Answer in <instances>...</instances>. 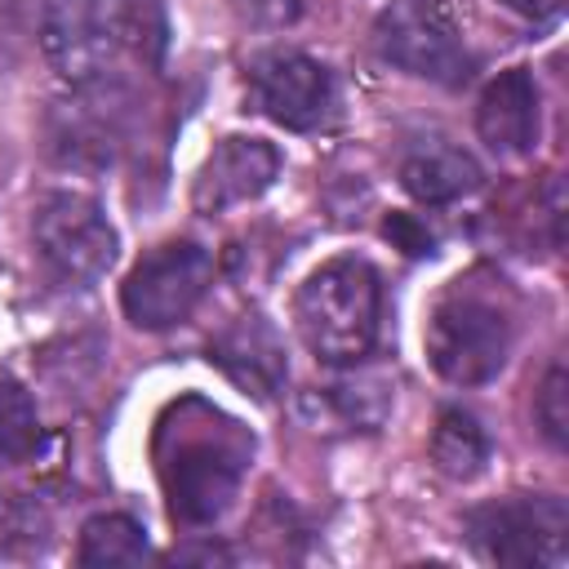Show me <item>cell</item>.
<instances>
[{"label": "cell", "mask_w": 569, "mask_h": 569, "mask_svg": "<svg viewBox=\"0 0 569 569\" xmlns=\"http://www.w3.org/2000/svg\"><path fill=\"white\" fill-rule=\"evenodd\" d=\"M427 4H431V0H427Z\"/></svg>", "instance_id": "44dd1931"}, {"label": "cell", "mask_w": 569, "mask_h": 569, "mask_svg": "<svg viewBox=\"0 0 569 569\" xmlns=\"http://www.w3.org/2000/svg\"><path fill=\"white\" fill-rule=\"evenodd\" d=\"M280 173V151L267 138H249V133H227L209 160L200 164V178L191 187V204L200 213H222L236 204L258 200Z\"/></svg>", "instance_id": "30bf717a"}, {"label": "cell", "mask_w": 569, "mask_h": 569, "mask_svg": "<svg viewBox=\"0 0 569 569\" xmlns=\"http://www.w3.org/2000/svg\"><path fill=\"white\" fill-rule=\"evenodd\" d=\"M542 129V98L529 67L498 71L476 98V133L493 156H529Z\"/></svg>", "instance_id": "8fae6325"}, {"label": "cell", "mask_w": 569, "mask_h": 569, "mask_svg": "<svg viewBox=\"0 0 569 569\" xmlns=\"http://www.w3.org/2000/svg\"><path fill=\"white\" fill-rule=\"evenodd\" d=\"M498 4L511 9V13L525 18V22H556L560 9H565V0H498Z\"/></svg>", "instance_id": "d6986e66"}, {"label": "cell", "mask_w": 569, "mask_h": 569, "mask_svg": "<svg viewBox=\"0 0 569 569\" xmlns=\"http://www.w3.org/2000/svg\"><path fill=\"white\" fill-rule=\"evenodd\" d=\"M169 44L160 0H44L40 49L71 84H102L124 53L160 67Z\"/></svg>", "instance_id": "6da1fadb"}, {"label": "cell", "mask_w": 569, "mask_h": 569, "mask_svg": "<svg viewBox=\"0 0 569 569\" xmlns=\"http://www.w3.org/2000/svg\"><path fill=\"white\" fill-rule=\"evenodd\" d=\"M293 325L320 365H360L382 329L378 271L351 253L320 262L293 298Z\"/></svg>", "instance_id": "3957f363"}, {"label": "cell", "mask_w": 569, "mask_h": 569, "mask_svg": "<svg viewBox=\"0 0 569 569\" xmlns=\"http://www.w3.org/2000/svg\"><path fill=\"white\" fill-rule=\"evenodd\" d=\"M209 365H218L240 391L258 400H276L289 382V360L284 342L271 320L262 316H240L231 320L213 342H209Z\"/></svg>", "instance_id": "7c38bea8"}, {"label": "cell", "mask_w": 569, "mask_h": 569, "mask_svg": "<svg viewBox=\"0 0 569 569\" xmlns=\"http://www.w3.org/2000/svg\"><path fill=\"white\" fill-rule=\"evenodd\" d=\"M44 445L36 400L22 391V382L0 378V462H27Z\"/></svg>", "instance_id": "2e32d148"}, {"label": "cell", "mask_w": 569, "mask_h": 569, "mask_svg": "<svg viewBox=\"0 0 569 569\" xmlns=\"http://www.w3.org/2000/svg\"><path fill=\"white\" fill-rule=\"evenodd\" d=\"M200 431H191V422H182L178 413V427H160V485H164V498H169V516L178 525H213L240 480H244V462L253 453V436L204 405V422H196Z\"/></svg>", "instance_id": "7a4b0ae2"}, {"label": "cell", "mask_w": 569, "mask_h": 569, "mask_svg": "<svg viewBox=\"0 0 569 569\" xmlns=\"http://www.w3.org/2000/svg\"><path fill=\"white\" fill-rule=\"evenodd\" d=\"M76 560L84 569H98V565H142V560H151V542H147V529L133 516L102 511V516L84 520Z\"/></svg>", "instance_id": "9a60e30c"}, {"label": "cell", "mask_w": 569, "mask_h": 569, "mask_svg": "<svg viewBox=\"0 0 569 569\" xmlns=\"http://www.w3.org/2000/svg\"><path fill=\"white\" fill-rule=\"evenodd\" d=\"M173 565H191V560H204V565H213V560H231V551L222 547V542H213V538H204V542H191V547H173V556H169Z\"/></svg>", "instance_id": "ffe728a7"}, {"label": "cell", "mask_w": 569, "mask_h": 569, "mask_svg": "<svg viewBox=\"0 0 569 569\" xmlns=\"http://www.w3.org/2000/svg\"><path fill=\"white\" fill-rule=\"evenodd\" d=\"M209 284H213V253L196 240H164L133 262V271L120 284V307L129 325L160 333L182 325L200 307Z\"/></svg>", "instance_id": "52a82bcc"}, {"label": "cell", "mask_w": 569, "mask_h": 569, "mask_svg": "<svg viewBox=\"0 0 569 569\" xmlns=\"http://www.w3.org/2000/svg\"><path fill=\"white\" fill-rule=\"evenodd\" d=\"M36 258L62 289L98 284L116 262V227L107 222L102 204L84 191H49L36 200L31 213Z\"/></svg>", "instance_id": "8992f818"}, {"label": "cell", "mask_w": 569, "mask_h": 569, "mask_svg": "<svg viewBox=\"0 0 569 569\" xmlns=\"http://www.w3.org/2000/svg\"><path fill=\"white\" fill-rule=\"evenodd\" d=\"M338 107L333 71L302 49H267L249 62V111L276 120L280 129L311 133L329 124Z\"/></svg>", "instance_id": "9c48e42d"}, {"label": "cell", "mask_w": 569, "mask_h": 569, "mask_svg": "<svg viewBox=\"0 0 569 569\" xmlns=\"http://www.w3.org/2000/svg\"><path fill=\"white\" fill-rule=\"evenodd\" d=\"M462 533L485 565L560 569L569 556V507L556 493H516L471 507Z\"/></svg>", "instance_id": "5b68a950"}, {"label": "cell", "mask_w": 569, "mask_h": 569, "mask_svg": "<svg viewBox=\"0 0 569 569\" xmlns=\"http://www.w3.org/2000/svg\"><path fill=\"white\" fill-rule=\"evenodd\" d=\"M533 422H538V431L547 436L551 449H565V440H569V382H565L560 360L547 369V378L533 396Z\"/></svg>", "instance_id": "e0dca14e"}, {"label": "cell", "mask_w": 569, "mask_h": 569, "mask_svg": "<svg viewBox=\"0 0 569 569\" xmlns=\"http://www.w3.org/2000/svg\"><path fill=\"white\" fill-rule=\"evenodd\" d=\"M382 236H387L396 249H405L409 258H427V253H436V236H431L427 222L413 218V213H387Z\"/></svg>", "instance_id": "ac0fdd59"}, {"label": "cell", "mask_w": 569, "mask_h": 569, "mask_svg": "<svg viewBox=\"0 0 569 569\" xmlns=\"http://www.w3.org/2000/svg\"><path fill=\"white\" fill-rule=\"evenodd\" d=\"M373 49L382 62L400 67L405 76H418V80H431L445 89L467 84L471 67H476L458 27L427 0H400V4L382 9L373 22Z\"/></svg>", "instance_id": "ba28073f"}, {"label": "cell", "mask_w": 569, "mask_h": 569, "mask_svg": "<svg viewBox=\"0 0 569 569\" xmlns=\"http://www.w3.org/2000/svg\"><path fill=\"white\" fill-rule=\"evenodd\" d=\"M511 356V316L493 293L453 284L427 320V360L453 387H480Z\"/></svg>", "instance_id": "277c9868"}, {"label": "cell", "mask_w": 569, "mask_h": 569, "mask_svg": "<svg viewBox=\"0 0 569 569\" xmlns=\"http://www.w3.org/2000/svg\"><path fill=\"white\" fill-rule=\"evenodd\" d=\"M427 453H431V467L440 476H449V480H476L485 471V462H489V431L480 427L476 413L449 405V409H440V418L431 427Z\"/></svg>", "instance_id": "5bb4252c"}, {"label": "cell", "mask_w": 569, "mask_h": 569, "mask_svg": "<svg viewBox=\"0 0 569 569\" xmlns=\"http://www.w3.org/2000/svg\"><path fill=\"white\" fill-rule=\"evenodd\" d=\"M485 169L476 164L471 151L449 147V142H431V147H413L400 160V187L409 191V200L436 209V204H453L471 191H480Z\"/></svg>", "instance_id": "4fadbf2b"}]
</instances>
